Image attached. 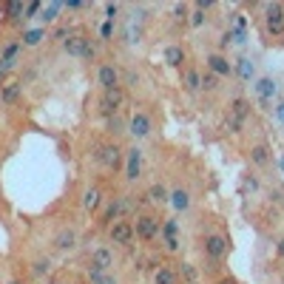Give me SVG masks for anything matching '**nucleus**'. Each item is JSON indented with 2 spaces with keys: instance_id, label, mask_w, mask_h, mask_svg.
<instances>
[{
  "instance_id": "9b49d317",
  "label": "nucleus",
  "mask_w": 284,
  "mask_h": 284,
  "mask_svg": "<svg viewBox=\"0 0 284 284\" xmlns=\"http://www.w3.org/2000/svg\"><path fill=\"white\" fill-rule=\"evenodd\" d=\"M140 174H142V151L134 145V148L125 151V179H128V182H136Z\"/></svg>"
},
{
  "instance_id": "c85d7f7f",
  "label": "nucleus",
  "mask_w": 284,
  "mask_h": 284,
  "mask_svg": "<svg viewBox=\"0 0 284 284\" xmlns=\"http://www.w3.org/2000/svg\"><path fill=\"white\" fill-rule=\"evenodd\" d=\"M48 270H52V258H48V256H40V258H34V264H32V273H34L37 278H40V276H46Z\"/></svg>"
},
{
  "instance_id": "b1692460",
  "label": "nucleus",
  "mask_w": 284,
  "mask_h": 284,
  "mask_svg": "<svg viewBox=\"0 0 284 284\" xmlns=\"http://www.w3.org/2000/svg\"><path fill=\"white\" fill-rule=\"evenodd\" d=\"M168 196H170V190H168V188L162 185V182H154V185L148 188L145 199H148V202H154V204H165V202H168Z\"/></svg>"
},
{
  "instance_id": "6e6552de",
  "label": "nucleus",
  "mask_w": 284,
  "mask_h": 284,
  "mask_svg": "<svg viewBox=\"0 0 284 284\" xmlns=\"http://www.w3.org/2000/svg\"><path fill=\"white\" fill-rule=\"evenodd\" d=\"M120 68H116L114 62H100V68H97V86L102 91H111L120 86Z\"/></svg>"
},
{
  "instance_id": "79ce46f5",
  "label": "nucleus",
  "mask_w": 284,
  "mask_h": 284,
  "mask_svg": "<svg viewBox=\"0 0 284 284\" xmlns=\"http://www.w3.org/2000/svg\"><path fill=\"white\" fill-rule=\"evenodd\" d=\"M233 43V32L228 28V32H222V37H219V46H230Z\"/></svg>"
},
{
  "instance_id": "473e14b6",
  "label": "nucleus",
  "mask_w": 284,
  "mask_h": 284,
  "mask_svg": "<svg viewBox=\"0 0 284 284\" xmlns=\"http://www.w3.org/2000/svg\"><path fill=\"white\" fill-rule=\"evenodd\" d=\"M160 233H162V239H168V236H179V222H176V219H165Z\"/></svg>"
},
{
  "instance_id": "f8f14e48",
  "label": "nucleus",
  "mask_w": 284,
  "mask_h": 284,
  "mask_svg": "<svg viewBox=\"0 0 284 284\" xmlns=\"http://www.w3.org/2000/svg\"><path fill=\"white\" fill-rule=\"evenodd\" d=\"M128 134H131L134 140H145V136L151 134V116L145 114V111H136V114L128 120Z\"/></svg>"
},
{
  "instance_id": "f257e3e1",
  "label": "nucleus",
  "mask_w": 284,
  "mask_h": 284,
  "mask_svg": "<svg viewBox=\"0 0 284 284\" xmlns=\"http://www.w3.org/2000/svg\"><path fill=\"white\" fill-rule=\"evenodd\" d=\"M62 48L71 57H80V60H94L97 57V46L91 43V37H86V34H68L62 40Z\"/></svg>"
},
{
  "instance_id": "423d86ee",
  "label": "nucleus",
  "mask_w": 284,
  "mask_h": 284,
  "mask_svg": "<svg viewBox=\"0 0 284 284\" xmlns=\"http://www.w3.org/2000/svg\"><path fill=\"white\" fill-rule=\"evenodd\" d=\"M114 267V253L108 248H97L88 258V276H97V273H108Z\"/></svg>"
},
{
  "instance_id": "49530a36",
  "label": "nucleus",
  "mask_w": 284,
  "mask_h": 284,
  "mask_svg": "<svg viewBox=\"0 0 284 284\" xmlns=\"http://www.w3.org/2000/svg\"><path fill=\"white\" fill-rule=\"evenodd\" d=\"M3 77H6V68H3V66H0V82H3Z\"/></svg>"
},
{
  "instance_id": "39448f33",
  "label": "nucleus",
  "mask_w": 284,
  "mask_h": 284,
  "mask_svg": "<svg viewBox=\"0 0 284 284\" xmlns=\"http://www.w3.org/2000/svg\"><path fill=\"white\" fill-rule=\"evenodd\" d=\"M228 239L224 236H219V233H208L204 236V242H202V250H204V256L208 258H213V262H222L224 256H228Z\"/></svg>"
},
{
  "instance_id": "2eb2a0df",
  "label": "nucleus",
  "mask_w": 284,
  "mask_h": 284,
  "mask_svg": "<svg viewBox=\"0 0 284 284\" xmlns=\"http://www.w3.org/2000/svg\"><path fill=\"white\" fill-rule=\"evenodd\" d=\"M182 88H185L188 94H199V91H202V71H196V68L182 71Z\"/></svg>"
},
{
  "instance_id": "ea45409f",
  "label": "nucleus",
  "mask_w": 284,
  "mask_h": 284,
  "mask_svg": "<svg viewBox=\"0 0 284 284\" xmlns=\"http://www.w3.org/2000/svg\"><path fill=\"white\" fill-rule=\"evenodd\" d=\"M165 248H168L170 253H176V250L182 248V244H179V236H168V239H165Z\"/></svg>"
},
{
  "instance_id": "6ab92c4d",
  "label": "nucleus",
  "mask_w": 284,
  "mask_h": 284,
  "mask_svg": "<svg viewBox=\"0 0 284 284\" xmlns=\"http://www.w3.org/2000/svg\"><path fill=\"white\" fill-rule=\"evenodd\" d=\"M188 60V54H185V48L179 43H170L168 48H165V62H168L170 68H182V62Z\"/></svg>"
},
{
  "instance_id": "5701e85b",
  "label": "nucleus",
  "mask_w": 284,
  "mask_h": 284,
  "mask_svg": "<svg viewBox=\"0 0 284 284\" xmlns=\"http://www.w3.org/2000/svg\"><path fill=\"white\" fill-rule=\"evenodd\" d=\"M236 74H239V80H253V77H256V62L250 60V57H239V60H236Z\"/></svg>"
},
{
  "instance_id": "4468645a",
  "label": "nucleus",
  "mask_w": 284,
  "mask_h": 284,
  "mask_svg": "<svg viewBox=\"0 0 284 284\" xmlns=\"http://www.w3.org/2000/svg\"><path fill=\"white\" fill-rule=\"evenodd\" d=\"M20 94H23V82L20 80H9V82L0 86V102H3V106H14L20 100Z\"/></svg>"
},
{
  "instance_id": "f03ea898",
  "label": "nucleus",
  "mask_w": 284,
  "mask_h": 284,
  "mask_svg": "<svg viewBox=\"0 0 284 284\" xmlns=\"http://www.w3.org/2000/svg\"><path fill=\"white\" fill-rule=\"evenodd\" d=\"M94 160L102 165V168L108 170H116V168H122V160H125V151L116 145V142H102L97 148V154H94Z\"/></svg>"
},
{
  "instance_id": "dca6fc26",
  "label": "nucleus",
  "mask_w": 284,
  "mask_h": 284,
  "mask_svg": "<svg viewBox=\"0 0 284 284\" xmlns=\"http://www.w3.org/2000/svg\"><path fill=\"white\" fill-rule=\"evenodd\" d=\"M54 248L62 250V253L74 250V248H77V233L71 230V228H62V230H57V236H54Z\"/></svg>"
},
{
  "instance_id": "20e7f679",
  "label": "nucleus",
  "mask_w": 284,
  "mask_h": 284,
  "mask_svg": "<svg viewBox=\"0 0 284 284\" xmlns=\"http://www.w3.org/2000/svg\"><path fill=\"white\" fill-rule=\"evenodd\" d=\"M264 28L273 37H284V6L282 3H264Z\"/></svg>"
},
{
  "instance_id": "9d476101",
  "label": "nucleus",
  "mask_w": 284,
  "mask_h": 284,
  "mask_svg": "<svg viewBox=\"0 0 284 284\" xmlns=\"http://www.w3.org/2000/svg\"><path fill=\"white\" fill-rule=\"evenodd\" d=\"M204 62H208L204 68L210 71V74H216L219 80H222V77H230V74H233L230 60H228V57H224L222 52H213V54H208V57H204Z\"/></svg>"
},
{
  "instance_id": "ddd939ff",
  "label": "nucleus",
  "mask_w": 284,
  "mask_h": 284,
  "mask_svg": "<svg viewBox=\"0 0 284 284\" xmlns=\"http://www.w3.org/2000/svg\"><path fill=\"white\" fill-rule=\"evenodd\" d=\"M20 54H23V43H20V40L6 43L3 48H0V66H3L6 71L14 68V66H18V60H20Z\"/></svg>"
},
{
  "instance_id": "1a4fd4ad",
  "label": "nucleus",
  "mask_w": 284,
  "mask_h": 284,
  "mask_svg": "<svg viewBox=\"0 0 284 284\" xmlns=\"http://www.w3.org/2000/svg\"><path fill=\"white\" fill-rule=\"evenodd\" d=\"M108 239H111V244H131L134 222H128V219H116V222L108 228Z\"/></svg>"
},
{
  "instance_id": "de8ad7c7",
  "label": "nucleus",
  "mask_w": 284,
  "mask_h": 284,
  "mask_svg": "<svg viewBox=\"0 0 284 284\" xmlns=\"http://www.w3.org/2000/svg\"><path fill=\"white\" fill-rule=\"evenodd\" d=\"M6 284H23V282H18V278H12V282H6Z\"/></svg>"
},
{
  "instance_id": "7c9ffc66",
  "label": "nucleus",
  "mask_w": 284,
  "mask_h": 284,
  "mask_svg": "<svg viewBox=\"0 0 284 284\" xmlns=\"http://www.w3.org/2000/svg\"><path fill=\"white\" fill-rule=\"evenodd\" d=\"M179 267H182V270H179V276H182L188 284H199V273H196L194 264H179Z\"/></svg>"
},
{
  "instance_id": "412c9836",
  "label": "nucleus",
  "mask_w": 284,
  "mask_h": 284,
  "mask_svg": "<svg viewBox=\"0 0 284 284\" xmlns=\"http://www.w3.org/2000/svg\"><path fill=\"white\" fill-rule=\"evenodd\" d=\"M250 156V165H256V168H267L270 165V148L267 145H253L248 151Z\"/></svg>"
},
{
  "instance_id": "0eeeda50",
  "label": "nucleus",
  "mask_w": 284,
  "mask_h": 284,
  "mask_svg": "<svg viewBox=\"0 0 284 284\" xmlns=\"http://www.w3.org/2000/svg\"><path fill=\"white\" fill-rule=\"evenodd\" d=\"M250 100H244V97H236L230 102V131L233 134H239L242 131V125H244V120L250 116Z\"/></svg>"
},
{
  "instance_id": "2f4dec72",
  "label": "nucleus",
  "mask_w": 284,
  "mask_h": 284,
  "mask_svg": "<svg viewBox=\"0 0 284 284\" xmlns=\"http://www.w3.org/2000/svg\"><path fill=\"white\" fill-rule=\"evenodd\" d=\"M170 9H174V20H176V23H188V20H190V12H188L185 3H174Z\"/></svg>"
},
{
  "instance_id": "a878e982",
  "label": "nucleus",
  "mask_w": 284,
  "mask_h": 284,
  "mask_svg": "<svg viewBox=\"0 0 284 284\" xmlns=\"http://www.w3.org/2000/svg\"><path fill=\"white\" fill-rule=\"evenodd\" d=\"M97 111L102 116H106V120H111V116H116V111H120V106H116L114 100H108L106 94H102V97H100V102H97Z\"/></svg>"
},
{
  "instance_id": "f704fd0d",
  "label": "nucleus",
  "mask_w": 284,
  "mask_h": 284,
  "mask_svg": "<svg viewBox=\"0 0 284 284\" xmlns=\"http://www.w3.org/2000/svg\"><path fill=\"white\" fill-rule=\"evenodd\" d=\"M108 131L111 134H125L128 131V125L122 122V116H111V120H108Z\"/></svg>"
},
{
  "instance_id": "c756f323",
  "label": "nucleus",
  "mask_w": 284,
  "mask_h": 284,
  "mask_svg": "<svg viewBox=\"0 0 284 284\" xmlns=\"http://www.w3.org/2000/svg\"><path fill=\"white\" fill-rule=\"evenodd\" d=\"M216 88H219V77L204 68L202 71V91H216Z\"/></svg>"
},
{
  "instance_id": "a19ab883",
  "label": "nucleus",
  "mask_w": 284,
  "mask_h": 284,
  "mask_svg": "<svg viewBox=\"0 0 284 284\" xmlns=\"http://www.w3.org/2000/svg\"><path fill=\"white\" fill-rule=\"evenodd\" d=\"M125 82H128V86H136V82H140V74H136V71H125Z\"/></svg>"
},
{
  "instance_id": "a211bd4d",
  "label": "nucleus",
  "mask_w": 284,
  "mask_h": 284,
  "mask_svg": "<svg viewBox=\"0 0 284 284\" xmlns=\"http://www.w3.org/2000/svg\"><path fill=\"white\" fill-rule=\"evenodd\" d=\"M100 208H102V194H100L97 188H86L82 190V210L97 213Z\"/></svg>"
},
{
  "instance_id": "4c0bfd02",
  "label": "nucleus",
  "mask_w": 284,
  "mask_h": 284,
  "mask_svg": "<svg viewBox=\"0 0 284 284\" xmlns=\"http://www.w3.org/2000/svg\"><path fill=\"white\" fill-rule=\"evenodd\" d=\"M194 28H199V26H204V12L202 9H196V12H190V20H188Z\"/></svg>"
},
{
  "instance_id": "e433bc0d",
  "label": "nucleus",
  "mask_w": 284,
  "mask_h": 284,
  "mask_svg": "<svg viewBox=\"0 0 284 284\" xmlns=\"http://www.w3.org/2000/svg\"><path fill=\"white\" fill-rule=\"evenodd\" d=\"M100 37H102V40H111V37H114V20H106V23L100 26Z\"/></svg>"
},
{
  "instance_id": "37998d69",
  "label": "nucleus",
  "mask_w": 284,
  "mask_h": 284,
  "mask_svg": "<svg viewBox=\"0 0 284 284\" xmlns=\"http://www.w3.org/2000/svg\"><path fill=\"white\" fill-rule=\"evenodd\" d=\"M244 185H248L250 190H258V179L253 176V174H248V176H244Z\"/></svg>"
},
{
  "instance_id": "cd10ccee",
  "label": "nucleus",
  "mask_w": 284,
  "mask_h": 284,
  "mask_svg": "<svg viewBox=\"0 0 284 284\" xmlns=\"http://www.w3.org/2000/svg\"><path fill=\"white\" fill-rule=\"evenodd\" d=\"M23 9H26V3H20V0L3 3V12H6V18H12V20H23Z\"/></svg>"
},
{
  "instance_id": "a18cd8bd",
  "label": "nucleus",
  "mask_w": 284,
  "mask_h": 284,
  "mask_svg": "<svg viewBox=\"0 0 284 284\" xmlns=\"http://www.w3.org/2000/svg\"><path fill=\"white\" fill-rule=\"evenodd\" d=\"M276 250H278V258H284V239H278V244H276Z\"/></svg>"
},
{
  "instance_id": "f3484780",
  "label": "nucleus",
  "mask_w": 284,
  "mask_h": 284,
  "mask_svg": "<svg viewBox=\"0 0 284 284\" xmlns=\"http://www.w3.org/2000/svg\"><path fill=\"white\" fill-rule=\"evenodd\" d=\"M60 12H62V3L60 0H54V3H43V9H40V14H37V20L40 23H57L60 20Z\"/></svg>"
},
{
  "instance_id": "c9c22d12",
  "label": "nucleus",
  "mask_w": 284,
  "mask_h": 284,
  "mask_svg": "<svg viewBox=\"0 0 284 284\" xmlns=\"http://www.w3.org/2000/svg\"><path fill=\"white\" fill-rule=\"evenodd\" d=\"M88 282H91V284H120V282H116V278H114L111 273H97V276H88Z\"/></svg>"
},
{
  "instance_id": "58836bf2",
  "label": "nucleus",
  "mask_w": 284,
  "mask_h": 284,
  "mask_svg": "<svg viewBox=\"0 0 284 284\" xmlns=\"http://www.w3.org/2000/svg\"><path fill=\"white\" fill-rule=\"evenodd\" d=\"M116 14H120V6L116 3H106V20H116Z\"/></svg>"
},
{
  "instance_id": "393cba45",
  "label": "nucleus",
  "mask_w": 284,
  "mask_h": 284,
  "mask_svg": "<svg viewBox=\"0 0 284 284\" xmlns=\"http://www.w3.org/2000/svg\"><path fill=\"white\" fill-rule=\"evenodd\" d=\"M43 40H48V34H46V26L26 28V32H23V46H28V48H34V46H40Z\"/></svg>"
},
{
  "instance_id": "c03bdc74",
  "label": "nucleus",
  "mask_w": 284,
  "mask_h": 284,
  "mask_svg": "<svg viewBox=\"0 0 284 284\" xmlns=\"http://www.w3.org/2000/svg\"><path fill=\"white\" fill-rule=\"evenodd\" d=\"M219 284H239V282H236L233 276H222V278H219Z\"/></svg>"
},
{
  "instance_id": "4be33fe9",
  "label": "nucleus",
  "mask_w": 284,
  "mask_h": 284,
  "mask_svg": "<svg viewBox=\"0 0 284 284\" xmlns=\"http://www.w3.org/2000/svg\"><path fill=\"white\" fill-rule=\"evenodd\" d=\"M168 202L174 204V210L185 213L188 208H190V194H188L185 188H174V190H170V196H168Z\"/></svg>"
},
{
  "instance_id": "bb28decb",
  "label": "nucleus",
  "mask_w": 284,
  "mask_h": 284,
  "mask_svg": "<svg viewBox=\"0 0 284 284\" xmlns=\"http://www.w3.org/2000/svg\"><path fill=\"white\" fill-rule=\"evenodd\" d=\"M154 284H176V273H174V267H156V273H154Z\"/></svg>"
},
{
  "instance_id": "72a5a7b5",
  "label": "nucleus",
  "mask_w": 284,
  "mask_h": 284,
  "mask_svg": "<svg viewBox=\"0 0 284 284\" xmlns=\"http://www.w3.org/2000/svg\"><path fill=\"white\" fill-rule=\"evenodd\" d=\"M40 9H43V3L40 0H32V3H26V9H23V20H32L40 14Z\"/></svg>"
},
{
  "instance_id": "aec40b11",
  "label": "nucleus",
  "mask_w": 284,
  "mask_h": 284,
  "mask_svg": "<svg viewBox=\"0 0 284 284\" xmlns=\"http://www.w3.org/2000/svg\"><path fill=\"white\" fill-rule=\"evenodd\" d=\"M256 94L262 102H270L276 97V80L273 77H258L256 80Z\"/></svg>"
},
{
  "instance_id": "7ed1b4c3",
  "label": "nucleus",
  "mask_w": 284,
  "mask_h": 284,
  "mask_svg": "<svg viewBox=\"0 0 284 284\" xmlns=\"http://www.w3.org/2000/svg\"><path fill=\"white\" fill-rule=\"evenodd\" d=\"M162 230V222L154 213H140L136 222H134V236H140L142 242H154Z\"/></svg>"
}]
</instances>
